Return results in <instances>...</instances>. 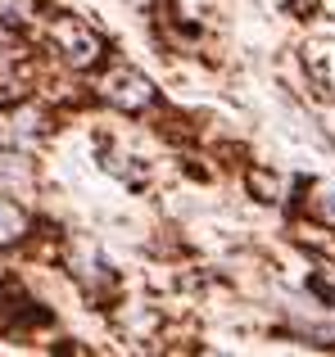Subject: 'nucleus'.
Returning a JSON list of instances; mask_svg holds the SVG:
<instances>
[{"instance_id":"20e7f679","label":"nucleus","mask_w":335,"mask_h":357,"mask_svg":"<svg viewBox=\"0 0 335 357\" xmlns=\"http://www.w3.org/2000/svg\"><path fill=\"white\" fill-rule=\"evenodd\" d=\"M308 213H313L318 222H327V227H335V190H313Z\"/></svg>"},{"instance_id":"f257e3e1","label":"nucleus","mask_w":335,"mask_h":357,"mask_svg":"<svg viewBox=\"0 0 335 357\" xmlns=\"http://www.w3.org/2000/svg\"><path fill=\"white\" fill-rule=\"evenodd\" d=\"M45 41H50L54 50L64 54V63H73V68H91V63L105 54V41H100L87 23H77V18H68V14L45 23Z\"/></svg>"},{"instance_id":"39448f33","label":"nucleus","mask_w":335,"mask_h":357,"mask_svg":"<svg viewBox=\"0 0 335 357\" xmlns=\"http://www.w3.org/2000/svg\"><path fill=\"white\" fill-rule=\"evenodd\" d=\"M136 5H141V0H136Z\"/></svg>"},{"instance_id":"f03ea898","label":"nucleus","mask_w":335,"mask_h":357,"mask_svg":"<svg viewBox=\"0 0 335 357\" xmlns=\"http://www.w3.org/2000/svg\"><path fill=\"white\" fill-rule=\"evenodd\" d=\"M100 91H105L109 105L127 109V114H141V109L154 105V82L145 77V73H136V68H114Z\"/></svg>"},{"instance_id":"7ed1b4c3","label":"nucleus","mask_w":335,"mask_h":357,"mask_svg":"<svg viewBox=\"0 0 335 357\" xmlns=\"http://www.w3.org/2000/svg\"><path fill=\"white\" fill-rule=\"evenodd\" d=\"M23 236H27V213L18 204L0 199V244H18Z\"/></svg>"}]
</instances>
